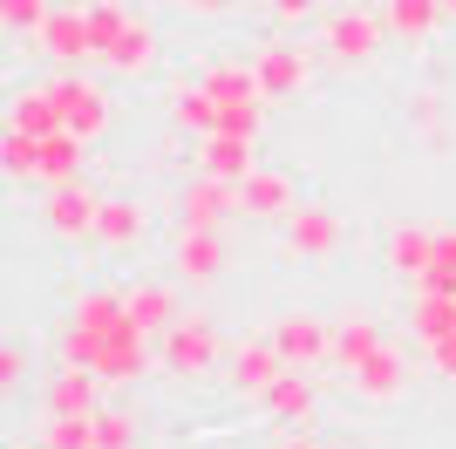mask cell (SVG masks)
Masks as SVG:
<instances>
[{"label": "cell", "instance_id": "1", "mask_svg": "<svg viewBox=\"0 0 456 449\" xmlns=\"http://www.w3.org/2000/svg\"><path fill=\"white\" fill-rule=\"evenodd\" d=\"M388 48V20L368 0H347V7H327L321 14V55L334 69H368V61Z\"/></svg>", "mask_w": 456, "mask_h": 449}, {"label": "cell", "instance_id": "2", "mask_svg": "<svg viewBox=\"0 0 456 449\" xmlns=\"http://www.w3.org/2000/svg\"><path fill=\"white\" fill-rule=\"evenodd\" d=\"M48 95H55L61 130H69V136H82V143H102V136H110L116 102H110V89H102L89 69H55V75H48Z\"/></svg>", "mask_w": 456, "mask_h": 449}, {"label": "cell", "instance_id": "3", "mask_svg": "<svg viewBox=\"0 0 456 449\" xmlns=\"http://www.w3.org/2000/svg\"><path fill=\"white\" fill-rule=\"evenodd\" d=\"M225 355H232L225 334H218L205 314H177L171 327L157 334V361H164V374H177V381H198V374H211Z\"/></svg>", "mask_w": 456, "mask_h": 449}, {"label": "cell", "instance_id": "4", "mask_svg": "<svg viewBox=\"0 0 456 449\" xmlns=\"http://www.w3.org/2000/svg\"><path fill=\"white\" fill-rule=\"evenodd\" d=\"M35 55L55 69H89L95 61V28H89V0H55V14L41 20Z\"/></svg>", "mask_w": 456, "mask_h": 449}, {"label": "cell", "instance_id": "5", "mask_svg": "<svg viewBox=\"0 0 456 449\" xmlns=\"http://www.w3.org/2000/svg\"><path fill=\"white\" fill-rule=\"evenodd\" d=\"M171 218L177 224H198V232H225L232 218H246L239 211V184H225V177H184L177 184V198H171Z\"/></svg>", "mask_w": 456, "mask_h": 449}, {"label": "cell", "instance_id": "6", "mask_svg": "<svg viewBox=\"0 0 456 449\" xmlns=\"http://www.w3.org/2000/svg\"><path fill=\"white\" fill-rule=\"evenodd\" d=\"M266 334H273V347L286 355V368H321V361L334 355V320L306 314V306H286V314H273V320H266Z\"/></svg>", "mask_w": 456, "mask_h": 449}, {"label": "cell", "instance_id": "7", "mask_svg": "<svg viewBox=\"0 0 456 449\" xmlns=\"http://www.w3.org/2000/svg\"><path fill=\"white\" fill-rule=\"evenodd\" d=\"M252 69H259V82H266V102H293V95H306V82H314V48L273 35V41L252 48Z\"/></svg>", "mask_w": 456, "mask_h": 449}, {"label": "cell", "instance_id": "8", "mask_svg": "<svg viewBox=\"0 0 456 449\" xmlns=\"http://www.w3.org/2000/svg\"><path fill=\"white\" fill-rule=\"evenodd\" d=\"M95 218H102V198L89 191V177H76V184H48V198H41V224H48L61 245H76V239L95 245Z\"/></svg>", "mask_w": 456, "mask_h": 449}, {"label": "cell", "instance_id": "9", "mask_svg": "<svg viewBox=\"0 0 456 449\" xmlns=\"http://www.w3.org/2000/svg\"><path fill=\"white\" fill-rule=\"evenodd\" d=\"M280 374H286V355L273 347V334H246V340H232V355H225V381H232L239 395H252V402H259V395H266Z\"/></svg>", "mask_w": 456, "mask_h": 449}, {"label": "cell", "instance_id": "10", "mask_svg": "<svg viewBox=\"0 0 456 449\" xmlns=\"http://www.w3.org/2000/svg\"><path fill=\"white\" fill-rule=\"evenodd\" d=\"M225 232H198V224H177L171 232V273L184 286H211L218 273H225Z\"/></svg>", "mask_w": 456, "mask_h": 449}, {"label": "cell", "instance_id": "11", "mask_svg": "<svg viewBox=\"0 0 456 449\" xmlns=\"http://www.w3.org/2000/svg\"><path fill=\"white\" fill-rule=\"evenodd\" d=\"M239 211H246L252 224H286L293 211H300V191H293V170H273V164H259L239 184Z\"/></svg>", "mask_w": 456, "mask_h": 449}, {"label": "cell", "instance_id": "12", "mask_svg": "<svg viewBox=\"0 0 456 449\" xmlns=\"http://www.w3.org/2000/svg\"><path fill=\"white\" fill-rule=\"evenodd\" d=\"M341 211H327V205H300L293 218H286V252L306 265H327L334 252H341Z\"/></svg>", "mask_w": 456, "mask_h": 449}, {"label": "cell", "instance_id": "13", "mask_svg": "<svg viewBox=\"0 0 456 449\" xmlns=\"http://www.w3.org/2000/svg\"><path fill=\"white\" fill-rule=\"evenodd\" d=\"M157 61H164V41H157L151 14H136L130 28L102 48V69H110L116 82H143V75H157Z\"/></svg>", "mask_w": 456, "mask_h": 449}, {"label": "cell", "instance_id": "14", "mask_svg": "<svg viewBox=\"0 0 456 449\" xmlns=\"http://www.w3.org/2000/svg\"><path fill=\"white\" fill-rule=\"evenodd\" d=\"M341 381H347V395H354V402H375V409H381V402H402V388H409V355L381 340L375 355H368L354 374H341Z\"/></svg>", "mask_w": 456, "mask_h": 449}, {"label": "cell", "instance_id": "15", "mask_svg": "<svg viewBox=\"0 0 456 449\" xmlns=\"http://www.w3.org/2000/svg\"><path fill=\"white\" fill-rule=\"evenodd\" d=\"M95 409H102V374L95 368H69L61 361L41 381V415H95Z\"/></svg>", "mask_w": 456, "mask_h": 449}, {"label": "cell", "instance_id": "16", "mask_svg": "<svg viewBox=\"0 0 456 449\" xmlns=\"http://www.w3.org/2000/svg\"><path fill=\"white\" fill-rule=\"evenodd\" d=\"M164 123L205 143V136H218V95H211L198 75H191V82H171V89H164Z\"/></svg>", "mask_w": 456, "mask_h": 449}, {"label": "cell", "instance_id": "17", "mask_svg": "<svg viewBox=\"0 0 456 449\" xmlns=\"http://www.w3.org/2000/svg\"><path fill=\"white\" fill-rule=\"evenodd\" d=\"M259 409L280 422V429H314V374L306 368H286L266 395H259Z\"/></svg>", "mask_w": 456, "mask_h": 449}, {"label": "cell", "instance_id": "18", "mask_svg": "<svg viewBox=\"0 0 456 449\" xmlns=\"http://www.w3.org/2000/svg\"><path fill=\"white\" fill-rule=\"evenodd\" d=\"M198 170L205 177H225V184H246L252 170H259V136H205L198 143Z\"/></svg>", "mask_w": 456, "mask_h": 449}, {"label": "cell", "instance_id": "19", "mask_svg": "<svg viewBox=\"0 0 456 449\" xmlns=\"http://www.w3.org/2000/svg\"><path fill=\"white\" fill-rule=\"evenodd\" d=\"M143 232H151V211L136 205V198H102V218H95V245H102L110 259L136 252V245H143Z\"/></svg>", "mask_w": 456, "mask_h": 449}, {"label": "cell", "instance_id": "20", "mask_svg": "<svg viewBox=\"0 0 456 449\" xmlns=\"http://www.w3.org/2000/svg\"><path fill=\"white\" fill-rule=\"evenodd\" d=\"M429 259H436V232H429V224H395V232H388L381 265H388L395 280L422 286V280H429Z\"/></svg>", "mask_w": 456, "mask_h": 449}, {"label": "cell", "instance_id": "21", "mask_svg": "<svg viewBox=\"0 0 456 449\" xmlns=\"http://www.w3.org/2000/svg\"><path fill=\"white\" fill-rule=\"evenodd\" d=\"M123 306H130V320L143 327V334H164V327L184 314L171 280H130V286H123Z\"/></svg>", "mask_w": 456, "mask_h": 449}, {"label": "cell", "instance_id": "22", "mask_svg": "<svg viewBox=\"0 0 456 449\" xmlns=\"http://www.w3.org/2000/svg\"><path fill=\"white\" fill-rule=\"evenodd\" d=\"M375 347H381V320L354 306V314H341V320H334V355H327V368L354 374L368 355H375Z\"/></svg>", "mask_w": 456, "mask_h": 449}, {"label": "cell", "instance_id": "23", "mask_svg": "<svg viewBox=\"0 0 456 449\" xmlns=\"http://www.w3.org/2000/svg\"><path fill=\"white\" fill-rule=\"evenodd\" d=\"M82 170H89V143H82V136H69V130L41 136V164H35L41 184H76Z\"/></svg>", "mask_w": 456, "mask_h": 449}, {"label": "cell", "instance_id": "24", "mask_svg": "<svg viewBox=\"0 0 456 449\" xmlns=\"http://www.w3.org/2000/svg\"><path fill=\"white\" fill-rule=\"evenodd\" d=\"M7 130H28V136H55L61 130V110H55V95H48V82L7 95Z\"/></svg>", "mask_w": 456, "mask_h": 449}, {"label": "cell", "instance_id": "25", "mask_svg": "<svg viewBox=\"0 0 456 449\" xmlns=\"http://www.w3.org/2000/svg\"><path fill=\"white\" fill-rule=\"evenodd\" d=\"M409 334H416V347H422V340L456 334V299H450V293H429V286H416V299H409Z\"/></svg>", "mask_w": 456, "mask_h": 449}, {"label": "cell", "instance_id": "26", "mask_svg": "<svg viewBox=\"0 0 456 449\" xmlns=\"http://www.w3.org/2000/svg\"><path fill=\"white\" fill-rule=\"evenodd\" d=\"M409 130H416V143H429V150H450L456 143V123L443 116V95L436 89L409 95Z\"/></svg>", "mask_w": 456, "mask_h": 449}, {"label": "cell", "instance_id": "27", "mask_svg": "<svg viewBox=\"0 0 456 449\" xmlns=\"http://www.w3.org/2000/svg\"><path fill=\"white\" fill-rule=\"evenodd\" d=\"M35 443L41 449H95V415H41Z\"/></svg>", "mask_w": 456, "mask_h": 449}, {"label": "cell", "instance_id": "28", "mask_svg": "<svg viewBox=\"0 0 456 449\" xmlns=\"http://www.w3.org/2000/svg\"><path fill=\"white\" fill-rule=\"evenodd\" d=\"M136 409H116V402H102L95 409V449H136Z\"/></svg>", "mask_w": 456, "mask_h": 449}, {"label": "cell", "instance_id": "29", "mask_svg": "<svg viewBox=\"0 0 456 449\" xmlns=\"http://www.w3.org/2000/svg\"><path fill=\"white\" fill-rule=\"evenodd\" d=\"M136 20V7L130 0H89V28H95V61H102V48H110L123 28Z\"/></svg>", "mask_w": 456, "mask_h": 449}, {"label": "cell", "instance_id": "30", "mask_svg": "<svg viewBox=\"0 0 456 449\" xmlns=\"http://www.w3.org/2000/svg\"><path fill=\"white\" fill-rule=\"evenodd\" d=\"M0 164H7V177H35V164H41V136H28V130H7V143H0Z\"/></svg>", "mask_w": 456, "mask_h": 449}, {"label": "cell", "instance_id": "31", "mask_svg": "<svg viewBox=\"0 0 456 449\" xmlns=\"http://www.w3.org/2000/svg\"><path fill=\"white\" fill-rule=\"evenodd\" d=\"M55 14V0H0V20H7V35H41V20Z\"/></svg>", "mask_w": 456, "mask_h": 449}, {"label": "cell", "instance_id": "32", "mask_svg": "<svg viewBox=\"0 0 456 449\" xmlns=\"http://www.w3.org/2000/svg\"><path fill=\"white\" fill-rule=\"evenodd\" d=\"M429 293H450L456 299V232H436V259H429Z\"/></svg>", "mask_w": 456, "mask_h": 449}, {"label": "cell", "instance_id": "33", "mask_svg": "<svg viewBox=\"0 0 456 449\" xmlns=\"http://www.w3.org/2000/svg\"><path fill=\"white\" fill-rule=\"evenodd\" d=\"M422 361H429V374L456 381V334H443V340H422Z\"/></svg>", "mask_w": 456, "mask_h": 449}, {"label": "cell", "instance_id": "34", "mask_svg": "<svg viewBox=\"0 0 456 449\" xmlns=\"http://www.w3.org/2000/svg\"><path fill=\"white\" fill-rule=\"evenodd\" d=\"M20 374H28V355L7 340V355H0V381H7V388H20Z\"/></svg>", "mask_w": 456, "mask_h": 449}, {"label": "cell", "instance_id": "35", "mask_svg": "<svg viewBox=\"0 0 456 449\" xmlns=\"http://www.w3.org/2000/svg\"><path fill=\"white\" fill-rule=\"evenodd\" d=\"M177 7H184V14H198V20H218V14H232L239 0H177Z\"/></svg>", "mask_w": 456, "mask_h": 449}, {"label": "cell", "instance_id": "36", "mask_svg": "<svg viewBox=\"0 0 456 449\" xmlns=\"http://www.w3.org/2000/svg\"><path fill=\"white\" fill-rule=\"evenodd\" d=\"M273 449H321V436H314V429H280Z\"/></svg>", "mask_w": 456, "mask_h": 449}, {"label": "cell", "instance_id": "37", "mask_svg": "<svg viewBox=\"0 0 456 449\" xmlns=\"http://www.w3.org/2000/svg\"><path fill=\"white\" fill-rule=\"evenodd\" d=\"M443 14H450V20H456V0H443Z\"/></svg>", "mask_w": 456, "mask_h": 449}, {"label": "cell", "instance_id": "38", "mask_svg": "<svg viewBox=\"0 0 456 449\" xmlns=\"http://www.w3.org/2000/svg\"><path fill=\"white\" fill-rule=\"evenodd\" d=\"M28 449H41V443H28Z\"/></svg>", "mask_w": 456, "mask_h": 449}, {"label": "cell", "instance_id": "39", "mask_svg": "<svg viewBox=\"0 0 456 449\" xmlns=\"http://www.w3.org/2000/svg\"><path fill=\"white\" fill-rule=\"evenodd\" d=\"M321 449H327V443H321Z\"/></svg>", "mask_w": 456, "mask_h": 449}]
</instances>
